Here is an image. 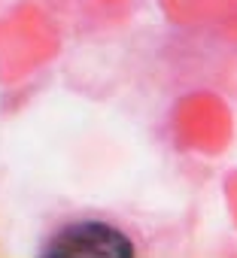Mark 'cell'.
Wrapping results in <instances>:
<instances>
[{
	"label": "cell",
	"instance_id": "6da1fadb",
	"mask_svg": "<svg viewBox=\"0 0 237 258\" xmlns=\"http://www.w3.org/2000/svg\"><path fill=\"white\" fill-rule=\"evenodd\" d=\"M49 258H131L134 243L131 237L100 219H85V222H70L58 228L40 249Z\"/></svg>",
	"mask_w": 237,
	"mask_h": 258
}]
</instances>
